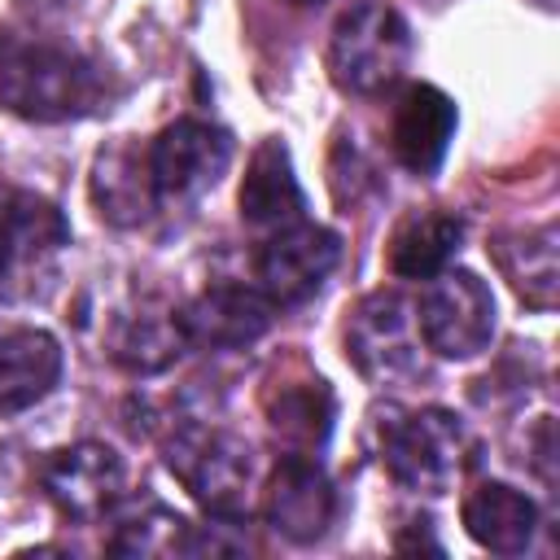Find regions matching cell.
Returning <instances> with one entry per match:
<instances>
[{"label":"cell","instance_id":"6da1fadb","mask_svg":"<svg viewBox=\"0 0 560 560\" xmlns=\"http://www.w3.org/2000/svg\"><path fill=\"white\" fill-rule=\"evenodd\" d=\"M105 105V74L48 39L0 35V109L26 122H70Z\"/></svg>","mask_w":560,"mask_h":560},{"label":"cell","instance_id":"7a4b0ae2","mask_svg":"<svg viewBox=\"0 0 560 560\" xmlns=\"http://www.w3.org/2000/svg\"><path fill=\"white\" fill-rule=\"evenodd\" d=\"M381 464L411 494H446L477 464V438L455 411L416 407L381 429Z\"/></svg>","mask_w":560,"mask_h":560},{"label":"cell","instance_id":"3957f363","mask_svg":"<svg viewBox=\"0 0 560 560\" xmlns=\"http://www.w3.org/2000/svg\"><path fill=\"white\" fill-rule=\"evenodd\" d=\"M162 459L175 481L206 508V516H245L258 486V455L232 429L219 424H175L162 442Z\"/></svg>","mask_w":560,"mask_h":560},{"label":"cell","instance_id":"277c9868","mask_svg":"<svg viewBox=\"0 0 560 560\" xmlns=\"http://www.w3.org/2000/svg\"><path fill=\"white\" fill-rule=\"evenodd\" d=\"M411 66V26L385 0L350 4L328 31V79L350 96L389 92Z\"/></svg>","mask_w":560,"mask_h":560},{"label":"cell","instance_id":"5b68a950","mask_svg":"<svg viewBox=\"0 0 560 560\" xmlns=\"http://www.w3.org/2000/svg\"><path fill=\"white\" fill-rule=\"evenodd\" d=\"M346 359L354 372L372 385H398L420 372L424 359V337L416 324V302L398 289H376L368 293L350 319H346Z\"/></svg>","mask_w":560,"mask_h":560},{"label":"cell","instance_id":"8992f818","mask_svg":"<svg viewBox=\"0 0 560 560\" xmlns=\"http://www.w3.org/2000/svg\"><path fill=\"white\" fill-rule=\"evenodd\" d=\"M416 324L424 350L442 359H472L494 337V293L468 267H442L416 298Z\"/></svg>","mask_w":560,"mask_h":560},{"label":"cell","instance_id":"52a82bcc","mask_svg":"<svg viewBox=\"0 0 560 560\" xmlns=\"http://www.w3.org/2000/svg\"><path fill=\"white\" fill-rule=\"evenodd\" d=\"M232 166V136L206 118H175L149 140L158 206H192Z\"/></svg>","mask_w":560,"mask_h":560},{"label":"cell","instance_id":"ba28073f","mask_svg":"<svg viewBox=\"0 0 560 560\" xmlns=\"http://www.w3.org/2000/svg\"><path fill=\"white\" fill-rule=\"evenodd\" d=\"M341 262V236L298 219L289 228L267 232V241L254 254V289L276 306H298L306 298L319 293V284L332 276V267Z\"/></svg>","mask_w":560,"mask_h":560},{"label":"cell","instance_id":"9c48e42d","mask_svg":"<svg viewBox=\"0 0 560 560\" xmlns=\"http://www.w3.org/2000/svg\"><path fill=\"white\" fill-rule=\"evenodd\" d=\"M39 486H44L48 503L66 521L96 525V521H105L122 503V494H127V464L105 442H74V446H61V451H52L44 459Z\"/></svg>","mask_w":560,"mask_h":560},{"label":"cell","instance_id":"30bf717a","mask_svg":"<svg viewBox=\"0 0 560 560\" xmlns=\"http://www.w3.org/2000/svg\"><path fill=\"white\" fill-rule=\"evenodd\" d=\"M262 516L267 525L289 538V542H315L328 534L332 516H337V490L328 481V472L315 464V455H298L284 451L276 459V468L262 481Z\"/></svg>","mask_w":560,"mask_h":560},{"label":"cell","instance_id":"8fae6325","mask_svg":"<svg viewBox=\"0 0 560 560\" xmlns=\"http://www.w3.org/2000/svg\"><path fill=\"white\" fill-rule=\"evenodd\" d=\"M276 319V306L254 284H210L188 306H179V324L188 350H241L254 346Z\"/></svg>","mask_w":560,"mask_h":560},{"label":"cell","instance_id":"7c38bea8","mask_svg":"<svg viewBox=\"0 0 560 560\" xmlns=\"http://www.w3.org/2000/svg\"><path fill=\"white\" fill-rule=\"evenodd\" d=\"M88 197H92L96 214L114 228L149 223L158 210V192H153V175H149V144H136L131 136L109 140L92 158Z\"/></svg>","mask_w":560,"mask_h":560},{"label":"cell","instance_id":"4fadbf2b","mask_svg":"<svg viewBox=\"0 0 560 560\" xmlns=\"http://www.w3.org/2000/svg\"><path fill=\"white\" fill-rule=\"evenodd\" d=\"M455 101L433 88V83H411L398 105H394V122H389V149L398 158V166H407L411 175H433L451 149L455 136Z\"/></svg>","mask_w":560,"mask_h":560},{"label":"cell","instance_id":"5bb4252c","mask_svg":"<svg viewBox=\"0 0 560 560\" xmlns=\"http://www.w3.org/2000/svg\"><path fill=\"white\" fill-rule=\"evenodd\" d=\"M332 411H337L332 389L315 372H289L284 368L262 389V416H267L276 442L284 451H298V455H315L328 442Z\"/></svg>","mask_w":560,"mask_h":560},{"label":"cell","instance_id":"9a60e30c","mask_svg":"<svg viewBox=\"0 0 560 560\" xmlns=\"http://www.w3.org/2000/svg\"><path fill=\"white\" fill-rule=\"evenodd\" d=\"M236 206H241V219L254 232H276V228H289V223L306 219V197H302V184L293 175V158H289L284 140L267 136L249 153Z\"/></svg>","mask_w":560,"mask_h":560},{"label":"cell","instance_id":"2e32d148","mask_svg":"<svg viewBox=\"0 0 560 560\" xmlns=\"http://www.w3.org/2000/svg\"><path fill=\"white\" fill-rule=\"evenodd\" d=\"M459 516L468 538L494 556H521L534 547V534H538V503L508 481L472 486L459 503Z\"/></svg>","mask_w":560,"mask_h":560},{"label":"cell","instance_id":"e0dca14e","mask_svg":"<svg viewBox=\"0 0 560 560\" xmlns=\"http://www.w3.org/2000/svg\"><path fill=\"white\" fill-rule=\"evenodd\" d=\"M184 350H188V337H184V324H179V306L140 302V306H131L127 315L114 319L109 359L131 376L166 372Z\"/></svg>","mask_w":560,"mask_h":560},{"label":"cell","instance_id":"ac0fdd59","mask_svg":"<svg viewBox=\"0 0 560 560\" xmlns=\"http://www.w3.org/2000/svg\"><path fill=\"white\" fill-rule=\"evenodd\" d=\"M61 381V346L44 328L0 332V416L26 411L52 394Z\"/></svg>","mask_w":560,"mask_h":560},{"label":"cell","instance_id":"d6986e66","mask_svg":"<svg viewBox=\"0 0 560 560\" xmlns=\"http://www.w3.org/2000/svg\"><path fill=\"white\" fill-rule=\"evenodd\" d=\"M459 241H464V219L455 210L442 206L411 210L389 236V271L398 280H429L442 267H451Z\"/></svg>","mask_w":560,"mask_h":560},{"label":"cell","instance_id":"ffe728a7","mask_svg":"<svg viewBox=\"0 0 560 560\" xmlns=\"http://www.w3.org/2000/svg\"><path fill=\"white\" fill-rule=\"evenodd\" d=\"M494 262L516 289V298L534 311L556 306V223L525 228V232H499L494 236Z\"/></svg>","mask_w":560,"mask_h":560},{"label":"cell","instance_id":"44dd1931","mask_svg":"<svg viewBox=\"0 0 560 560\" xmlns=\"http://www.w3.org/2000/svg\"><path fill=\"white\" fill-rule=\"evenodd\" d=\"M184 542H188V521L162 503H144L140 512L118 521L105 551H114V556H184Z\"/></svg>","mask_w":560,"mask_h":560},{"label":"cell","instance_id":"7402d4cb","mask_svg":"<svg viewBox=\"0 0 560 560\" xmlns=\"http://www.w3.org/2000/svg\"><path fill=\"white\" fill-rule=\"evenodd\" d=\"M31 4H44V9H66L70 0H31Z\"/></svg>","mask_w":560,"mask_h":560},{"label":"cell","instance_id":"603a6c76","mask_svg":"<svg viewBox=\"0 0 560 560\" xmlns=\"http://www.w3.org/2000/svg\"><path fill=\"white\" fill-rule=\"evenodd\" d=\"M284 4H293V9H311V4H324V0H284Z\"/></svg>","mask_w":560,"mask_h":560},{"label":"cell","instance_id":"cb8c5ba5","mask_svg":"<svg viewBox=\"0 0 560 560\" xmlns=\"http://www.w3.org/2000/svg\"><path fill=\"white\" fill-rule=\"evenodd\" d=\"M534 4H538V9H547V13L556 9V0H534Z\"/></svg>","mask_w":560,"mask_h":560}]
</instances>
